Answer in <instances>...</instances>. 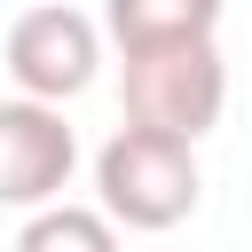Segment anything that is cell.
<instances>
[{
    "label": "cell",
    "instance_id": "7a4b0ae2",
    "mask_svg": "<svg viewBox=\"0 0 252 252\" xmlns=\"http://www.w3.org/2000/svg\"><path fill=\"white\" fill-rule=\"evenodd\" d=\"M197 150L189 142H165V134H142V126H118L102 150H94V213L110 228H181L197 213Z\"/></svg>",
    "mask_w": 252,
    "mask_h": 252
},
{
    "label": "cell",
    "instance_id": "3957f363",
    "mask_svg": "<svg viewBox=\"0 0 252 252\" xmlns=\"http://www.w3.org/2000/svg\"><path fill=\"white\" fill-rule=\"evenodd\" d=\"M94 63H102V24L79 16V8H63V0L24 8L8 24V79H16L24 102H55L63 110L71 94H87Z\"/></svg>",
    "mask_w": 252,
    "mask_h": 252
},
{
    "label": "cell",
    "instance_id": "277c9868",
    "mask_svg": "<svg viewBox=\"0 0 252 252\" xmlns=\"http://www.w3.org/2000/svg\"><path fill=\"white\" fill-rule=\"evenodd\" d=\"M71 165H79V134L63 126L55 102H0V205L16 213H39L71 189Z\"/></svg>",
    "mask_w": 252,
    "mask_h": 252
},
{
    "label": "cell",
    "instance_id": "6da1fadb",
    "mask_svg": "<svg viewBox=\"0 0 252 252\" xmlns=\"http://www.w3.org/2000/svg\"><path fill=\"white\" fill-rule=\"evenodd\" d=\"M118 102L126 126L165 134V142H205L228 110V63L213 39H181V47H142L118 63Z\"/></svg>",
    "mask_w": 252,
    "mask_h": 252
},
{
    "label": "cell",
    "instance_id": "5b68a950",
    "mask_svg": "<svg viewBox=\"0 0 252 252\" xmlns=\"http://www.w3.org/2000/svg\"><path fill=\"white\" fill-rule=\"evenodd\" d=\"M213 24H220V0H102V32L118 39V55L213 39Z\"/></svg>",
    "mask_w": 252,
    "mask_h": 252
},
{
    "label": "cell",
    "instance_id": "8992f818",
    "mask_svg": "<svg viewBox=\"0 0 252 252\" xmlns=\"http://www.w3.org/2000/svg\"><path fill=\"white\" fill-rule=\"evenodd\" d=\"M16 252H118V228L94 213V205H39L16 236Z\"/></svg>",
    "mask_w": 252,
    "mask_h": 252
}]
</instances>
